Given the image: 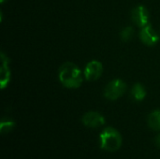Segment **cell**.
Wrapping results in <instances>:
<instances>
[{
    "label": "cell",
    "mask_w": 160,
    "mask_h": 159,
    "mask_svg": "<svg viewBox=\"0 0 160 159\" xmlns=\"http://www.w3.org/2000/svg\"><path fill=\"white\" fill-rule=\"evenodd\" d=\"M1 60H2V66L0 69V87L1 89H5L10 80V71L8 67V58L5 55L4 52L1 53Z\"/></svg>",
    "instance_id": "cell-8"
},
{
    "label": "cell",
    "mask_w": 160,
    "mask_h": 159,
    "mask_svg": "<svg viewBox=\"0 0 160 159\" xmlns=\"http://www.w3.org/2000/svg\"><path fill=\"white\" fill-rule=\"evenodd\" d=\"M82 123L85 127L97 128L105 124V118L102 114L97 112H89L82 117Z\"/></svg>",
    "instance_id": "cell-6"
},
{
    "label": "cell",
    "mask_w": 160,
    "mask_h": 159,
    "mask_svg": "<svg viewBox=\"0 0 160 159\" xmlns=\"http://www.w3.org/2000/svg\"><path fill=\"white\" fill-rule=\"evenodd\" d=\"M15 127V123L12 120H2L0 124V131L2 134H7L10 132Z\"/></svg>",
    "instance_id": "cell-11"
},
{
    "label": "cell",
    "mask_w": 160,
    "mask_h": 159,
    "mask_svg": "<svg viewBox=\"0 0 160 159\" xmlns=\"http://www.w3.org/2000/svg\"><path fill=\"white\" fill-rule=\"evenodd\" d=\"M131 97L136 101H142L146 97V90L141 83H136L131 89Z\"/></svg>",
    "instance_id": "cell-9"
},
{
    "label": "cell",
    "mask_w": 160,
    "mask_h": 159,
    "mask_svg": "<svg viewBox=\"0 0 160 159\" xmlns=\"http://www.w3.org/2000/svg\"><path fill=\"white\" fill-rule=\"evenodd\" d=\"M100 147L103 150L109 152H115L120 149L122 145V136L121 134L112 127L105 128L99 137Z\"/></svg>",
    "instance_id": "cell-2"
},
{
    "label": "cell",
    "mask_w": 160,
    "mask_h": 159,
    "mask_svg": "<svg viewBox=\"0 0 160 159\" xmlns=\"http://www.w3.org/2000/svg\"><path fill=\"white\" fill-rule=\"evenodd\" d=\"M103 72L102 64L97 60L89 62L84 68V77L87 81H96L98 80Z\"/></svg>",
    "instance_id": "cell-5"
},
{
    "label": "cell",
    "mask_w": 160,
    "mask_h": 159,
    "mask_svg": "<svg viewBox=\"0 0 160 159\" xmlns=\"http://www.w3.org/2000/svg\"><path fill=\"white\" fill-rule=\"evenodd\" d=\"M59 80L68 88H78L82 82V74L78 66L68 62L59 69Z\"/></svg>",
    "instance_id": "cell-1"
},
{
    "label": "cell",
    "mask_w": 160,
    "mask_h": 159,
    "mask_svg": "<svg viewBox=\"0 0 160 159\" xmlns=\"http://www.w3.org/2000/svg\"><path fill=\"white\" fill-rule=\"evenodd\" d=\"M127 90V84L120 79L113 80L109 82L104 91V96L110 100H116L122 97Z\"/></svg>",
    "instance_id": "cell-3"
},
{
    "label": "cell",
    "mask_w": 160,
    "mask_h": 159,
    "mask_svg": "<svg viewBox=\"0 0 160 159\" xmlns=\"http://www.w3.org/2000/svg\"><path fill=\"white\" fill-rule=\"evenodd\" d=\"M131 19L134 23H136L138 26L144 27L149 22V12L148 9L140 5L133 8L131 13Z\"/></svg>",
    "instance_id": "cell-4"
},
{
    "label": "cell",
    "mask_w": 160,
    "mask_h": 159,
    "mask_svg": "<svg viewBox=\"0 0 160 159\" xmlns=\"http://www.w3.org/2000/svg\"><path fill=\"white\" fill-rule=\"evenodd\" d=\"M120 36H121L122 40H124V41H128V40H130V39L133 37V36H134V29H133V27H131V26H127V27H125V28L121 31Z\"/></svg>",
    "instance_id": "cell-12"
},
{
    "label": "cell",
    "mask_w": 160,
    "mask_h": 159,
    "mask_svg": "<svg viewBox=\"0 0 160 159\" xmlns=\"http://www.w3.org/2000/svg\"><path fill=\"white\" fill-rule=\"evenodd\" d=\"M155 144L158 148H160V133L155 138Z\"/></svg>",
    "instance_id": "cell-13"
},
{
    "label": "cell",
    "mask_w": 160,
    "mask_h": 159,
    "mask_svg": "<svg viewBox=\"0 0 160 159\" xmlns=\"http://www.w3.org/2000/svg\"><path fill=\"white\" fill-rule=\"evenodd\" d=\"M149 127L156 131H160V110H156L148 116Z\"/></svg>",
    "instance_id": "cell-10"
},
{
    "label": "cell",
    "mask_w": 160,
    "mask_h": 159,
    "mask_svg": "<svg viewBox=\"0 0 160 159\" xmlns=\"http://www.w3.org/2000/svg\"><path fill=\"white\" fill-rule=\"evenodd\" d=\"M140 38L145 45H148V46H154L159 40V37L158 33L149 24L142 27V29L140 32Z\"/></svg>",
    "instance_id": "cell-7"
}]
</instances>
